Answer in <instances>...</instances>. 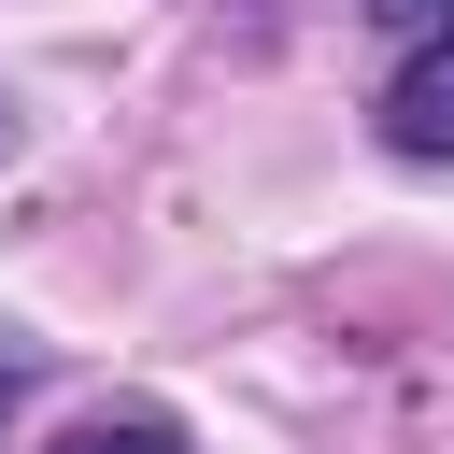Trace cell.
Returning a JSON list of instances; mask_svg holds the SVG:
<instances>
[{
    "instance_id": "cell-1",
    "label": "cell",
    "mask_w": 454,
    "mask_h": 454,
    "mask_svg": "<svg viewBox=\"0 0 454 454\" xmlns=\"http://www.w3.org/2000/svg\"><path fill=\"white\" fill-rule=\"evenodd\" d=\"M383 142L397 156H454V28H426V57L383 85Z\"/></svg>"
},
{
    "instance_id": "cell-2",
    "label": "cell",
    "mask_w": 454,
    "mask_h": 454,
    "mask_svg": "<svg viewBox=\"0 0 454 454\" xmlns=\"http://www.w3.org/2000/svg\"><path fill=\"white\" fill-rule=\"evenodd\" d=\"M57 454H184V440H170L156 411H99V426H71Z\"/></svg>"
},
{
    "instance_id": "cell-3",
    "label": "cell",
    "mask_w": 454,
    "mask_h": 454,
    "mask_svg": "<svg viewBox=\"0 0 454 454\" xmlns=\"http://www.w3.org/2000/svg\"><path fill=\"white\" fill-rule=\"evenodd\" d=\"M383 28H454V0H369Z\"/></svg>"
},
{
    "instance_id": "cell-4",
    "label": "cell",
    "mask_w": 454,
    "mask_h": 454,
    "mask_svg": "<svg viewBox=\"0 0 454 454\" xmlns=\"http://www.w3.org/2000/svg\"><path fill=\"white\" fill-rule=\"evenodd\" d=\"M14 397H28V355H0V411H14Z\"/></svg>"
}]
</instances>
